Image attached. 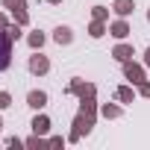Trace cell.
I'll return each mask as SVG.
<instances>
[{"label": "cell", "mask_w": 150, "mask_h": 150, "mask_svg": "<svg viewBox=\"0 0 150 150\" xmlns=\"http://www.w3.org/2000/svg\"><path fill=\"white\" fill-rule=\"evenodd\" d=\"M91 127H94V115L80 112L77 118H74V132H71V141H80L83 135H88V132H91Z\"/></svg>", "instance_id": "obj_1"}, {"label": "cell", "mask_w": 150, "mask_h": 150, "mask_svg": "<svg viewBox=\"0 0 150 150\" xmlns=\"http://www.w3.org/2000/svg\"><path fill=\"white\" fill-rule=\"evenodd\" d=\"M12 56V38H9V33L3 30V33H0V71H6L9 68V59Z\"/></svg>", "instance_id": "obj_2"}, {"label": "cell", "mask_w": 150, "mask_h": 150, "mask_svg": "<svg viewBox=\"0 0 150 150\" xmlns=\"http://www.w3.org/2000/svg\"><path fill=\"white\" fill-rule=\"evenodd\" d=\"M124 74H127V80L129 83H144V68L141 65H132V62H124Z\"/></svg>", "instance_id": "obj_3"}, {"label": "cell", "mask_w": 150, "mask_h": 150, "mask_svg": "<svg viewBox=\"0 0 150 150\" xmlns=\"http://www.w3.org/2000/svg\"><path fill=\"white\" fill-rule=\"evenodd\" d=\"M68 91L80 94V97H88V94H94V86H88V83H83V80H74V83L68 86Z\"/></svg>", "instance_id": "obj_4"}, {"label": "cell", "mask_w": 150, "mask_h": 150, "mask_svg": "<svg viewBox=\"0 0 150 150\" xmlns=\"http://www.w3.org/2000/svg\"><path fill=\"white\" fill-rule=\"evenodd\" d=\"M47 68H50V62H47L41 53L30 59V71H33V74H47Z\"/></svg>", "instance_id": "obj_5"}, {"label": "cell", "mask_w": 150, "mask_h": 150, "mask_svg": "<svg viewBox=\"0 0 150 150\" xmlns=\"http://www.w3.org/2000/svg\"><path fill=\"white\" fill-rule=\"evenodd\" d=\"M27 103H30L33 109H41V106H47V94H44V91H30V94H27Z\"/></svg>", "instance_id": "obj_6"}, {"label": "cell", "mask_w": 150, "mask_h": 150, "mask_svg": "<svg viewBox=\"0 0 150 150\" xmlns=\"http://www.w3.org/2000/svg\"><path fill=\"white\" fill-rule=\"evenodd\" d=\"M47 129H50V121H47L44 115H35V118H33V132H35V135H47Z\"/></svg>", "instance_id": "obj_7"}, {"label": "cell", "mask_w": 150, "mask_h": 150, "mask_svg": "<svg viewBox=\"0 0 150 150\" xmlns=\"http://www.w3.org/2000/svg\"><path fill=\"white\" fill-rule=\"evenodd\" d=\"M112 56H115L118 62H129V56H132V47H129V44H118V47L112 50Z\"/></svg>", "instance_id": "obj_8"}, {"label": "cell", "mask_w": 150, "mask_h": 150, "mask_svg": "<svg viewBox=\"0 0 150 150\" xmlns=\"http://www.w3.org/2000/svg\"><path fill=\"white\" fill-rule=\"evenodd\" d=\"M112 9H115V12H118L121 18H127V15H129V12L135 9V3H132V0H118V3H115Z\"/></svg>", "instance_id": "obj_9"}, {"label": "cell", "mask_w": 150, "mask_h": 150, "mask_svg": "<svg viewBox=\"0 0 150 150\" xmlns=\"http://www.w3.org/2000/svg\"><path fill=\"white\" fill-rule=\"evenodd\" d=\"M53 38H56V44H71V41H74V35H71L68 27H59V30L53 33Z\"/></svg>", "instance_id": "obj_10"}, {"label": "cell", "mask_w": 150, "mask_h": 150, "mask_svg": "<svg viewBox=\"0 0 150 150\" xmlns=\"http://www.w3.org/2000/svg\"><path fill=\"white\" fill-rule=\"evenodd\" d=\"M127 33H129L127 21H115V24H112V35H115V38H127Z\"/></svg>", "instance_id": "obj_11"}, {"label": "cell", "mask_w": 150, "mask_h": 150, "mask_svg": "<svg viewBox=\"0 0 150 150\" xmlns=\"http://www.w3.org/2000/svg\"><path fill=\"white\" fill-rule=\"evenodd\" d=\"M27 41H30V47H33V50H38V47L44 44V33H30V35H27Z\"/></svg>", "instance_id": "obj_12"}, {"label": "cell", "mask_w": 150, "mask_h": 150, "mask_svg": "<svg viewBox=\"0 0 150 150\" xmlns=\"http://www.w3.org/2000/svg\"><path fill=\"white\" fill-rule=\"evenodd\" d=\"M88 33H91V35H94V38H100V35H103V33H106V27H103V21H94V24H91V27H88Z\"/></svg>", "instance_id": "obj_13"}, {"label": "cell", "mask_w": 150, "mask_h": 150, "mask_svg": "<svg viewBox=\"0 0 150 150\" xmlns=\"http://www.w3.org/2000/svg\"><path fill=\"white\" fill-rule=\"evenodd\" d=\"M118 100H124V103H132V88L121 86V88H118Z\"/></svg>", "instance_id": "obj_14"}, {"label": "cell", "mask_w": 150, "mask_h": 150, "mask_svg": "<svg viewBox=\"0 0 150 150\" xmlns=\"http://www.w3.org/2000/svg\"><path fill=\"white\" fill-rule=\"evenodd\" d=\"M83 112H88V115H94V94H88V97H83Z\"/></svg>", "instance_id": "obj_15"}, {"label": "cell", "mask_w": 150, "mask_h": 150, "mask_svg": "<svg viewBox=\"0 0 150 150\" xmlns=\"http://www.w3.org/2000/svg\"><path fill=\"white\" fill-rule=\"evenodd\" d=\"M118 115H121V109H118V106H109V103L103 106V118H118Z\"/></svg>", "instance_id": "obj_16"}, {"label": "cell", "mask_w": 150, "mask_h": 150, "mask_svg": "<svg viewBox=\"0 0 150 150\" xmlns=\"http://www.w3.org/2000/svg\"><path fill=\"white\" fill-rule=\"evenodd\" d=\"M12 106V97H9V91H0V109H9Z\"/></svg>", "instance_id": "obj_17"}, {"label": "cell", "mask_w": 150, "mask_h": 150, "mask_svg": "<svg viewBox=\"0 0 150 150\" xmlns=\"http://www.w3.org/2000/svg\"><path fill=\"white\" fill-rule=\"evenodd\" d=\"M12 15H15V21H18V24H21V27H24V24H27V9H15V12H12Z\"/></svg>", "instance_id": "obj_18"}, {"label": "cell", "mask_w": 150, "mask_h": 150, "mask_svg": "<svg viewBox=\"0 0 150 150\" xmlns=\"http://www.w3.org/2000/svg\"><path fill=\"white\" fill-rule=\"evenodd\" d=\"M6 33H9L12 41H18V38H21V24H18V27H6Z\"/></svg>", "instance_id": "obj_19"}, {"label": "cell", "mask_w": 150, "mask_h": 150, "mask_svg": "<svg viewBox=\"0 0 150 150\" xmlns=\"http://www.w3.org/2000/svg\"><path fill=\"white\" fill-rule=\"evenodd\" d=\"M106 15H109V12H106V9H103V6H94V21H103V18H106Z\"/></svg>", "instance_id": "obj_20"}, {"label": "cell", "mask_w": 150, "mask_h": 150, "mask_svg": "<svg viewBox=\"0 0 150 150\" xmlns=\"http://www.w3.org/2000/svg\"><path fill=\"white\" fill-rule=\"evenodd\" d=\"M41 141H38V135H33V138H27V147H38Z\"/></svg>", "instance_id": "obj_21"}, {"label": "cell", "mask_w": 150, "mask_h": 150, "mask_svg": "<svg viewBox=\"0 0 150 150\" xmlns=\"http://www.w3.org/2000/svg\"><path fill=\"white\" fill-rule=\"evenodd\" d=\"M141 94H144V97H150V83H141Z\"/></svg>", "instance_id": "obj_22"}, {"label": "cell", "mask_w": 150, "mask_h": 150, "mask_svg": "<svg viewBox=\"0 0 150 150\" xmlns=\"http://www.w3.org/2000/svg\"><path fill=\"white\" fill-rule=\"evenodd\" d=\"M144 65H150V47L144 50Z\"/></svg>", "instance_id": "obj_23"}, {"label": "cell", "mask_w": 150, "mask_h": 150, "mask_svg": "<svg viewBox=\"0 0 150 150\" xmlns=\"http://www.w3.org/2000/svg\"><path fill=\"white\" fill-rule=\"evenodd\" d=\"M0 30H6V15H0Z\"/></svg>", "instance_id": "obj_24"}, {"label": "cell", "mask_w": 150, "mask_h": 150, "mask_svg": "<svg viewBox=\"0 0 150 150\" xmlns=\"http://www.w3.org/2000/svg\"><path fill=\"white\" fill-rule=\"evenodd\" d=\"M50 3H62V0H50Z\"/></svg>", "instance_id": "obj_25"}, {"label": "cell", "mask_w": 150, "mask_h": 150, "mask_svg": "<svg viewBox=\"0 0 150 150\" xmlns=\"http://www.w3.org/2000/svg\"><path fill=\"white\" fill-rule=\"evenodd\" d=\"M0 129H3V121H0Z\"/></svg>", "instance_id": "obj_26"}, {"label": "cell", "mask_w": 150, "mask_h": 150, "mask_svg": "<svg viewBox=\"0 0 150 150\" xmlns=\"http://www.w3.org/2000/svg\"><path fill=\"white\" fill-rule=\"evenodd\" d=\"M147 21H150V12H147Z\"/></svg>", "instance_id": "obj_27"}]
</instances>
